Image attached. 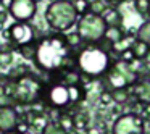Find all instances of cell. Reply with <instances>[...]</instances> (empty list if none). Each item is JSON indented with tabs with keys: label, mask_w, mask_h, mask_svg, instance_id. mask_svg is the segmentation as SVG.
<instances>
[{
	"label": "cell",
	"mask_w": 150,
	"mask_h": 134,
	"mask_svg": "<svg viewBox=\"0 0 150 134\" xmlns=\"http://www.w3.org/2000/svg\"><path fill=\"white\" fill-rule=\"evenodd\" d=\"M111 99H113V104L123 107V105L129 104L131 95L127 92V89H115V91H111Z\"/></svg>",
	"instance_id": "obj_21"
},
{
	"label": "cell",
	"mask_w": 150,
	"mask_h": 134,
	"mask_svg": "<svg viewBox=\"0 0 150 134\" xmlns=\"http://www.w3.org/2000/svg\"><path fill=\"white\" fill-rule=\"evenodd\" d=\"M131 50H132L134 53V58L137 60V62H144V58L147 57V53L150 52V45L145 42H142V40H134V44L131 45Z\"/></svg>",
	"instance_id": "obj_16"
},
{
	"label": "cell",
	"mask_w": 150,
	"mask_h": 134,
	"mask_svg": "<svg viewBox=\"0 0 150 134\" xmlns=\"http://www.w3.org/2000/svg\"><path fill=\"white\" fill-rule=\"evenodd\" d=\"M116 58H118V60H121L123 63H127V65H129V63H132L134 60H136V58H134V53H132V50H131V49L123 50V52H121L120 55L116 57Z\"/></svg>",
	"instance_id": "obj_29"
},
{
	"label": "cell",
	"mask_w": 150,
	"mask_h": 134,
	"mask_svg": "<svg viewBox=\"0 0 150 134\" xmlns=\"http://www.w3.org/2000/svg\"><path fill=\"white\" fill-rule=\"evenodd\" d=\"M45 84L40 78L36 74L23 76L21 79L15 81V92H13V100L15 105H36L37 102L42 100Z\"/></svg>",
	"instance_id": "obj_4"
},
{
	"label": "cell",
	"mask_w": 150,
	"mask_h": 134,
	"mask_svg": "<svg viewBox=\"0 0 150 134\" xmlns=\"http://www.w3.org/2000/svg\"><path fill=\"white\" fill-rule=\"evenodd\" d=\"M2 134H20V133H16V131H7V133H2Z\"/></svg>",
	"instance_id": "obj_39"
},
{
	"label": "cell",
	"mask_w": 150,
	"mask_h": 134,
	"mask_svg": "<svg viewBox=\"0 0 150 134\" xmlns=\"http://www.w3.org/2000/svg\"><path fill=\"white\" fill-rule=\"evenodd\" d=\"M113 57L100 50L97 45H82L76 52V63L81 74H86L92 79L102 78L107 73Z\"/></svg>",
	"instance_id": "obj_2"
},
{
	"label": "cell",
	"mask_w": 150,
	"mask_h": 134,
	"mask_svg": "<svg viewBox=\"0 0 150 134\" xmlns=\"http://www.w3.org/2000/svg\"><path fill=\"white\" fill-rule=\"evenodd\" d=\"M71 52L73 50L66 44L65 34L53 33L36 42V57L33 62L40 71H58L63 68Z\"/></svg>",
	"instance_id": "obj_1"
},
{
	"label": "cell",
	"mask_w": 150,
	"mask_h": 134,
	"mask_svg": "<svg viewBox=\"0 0 150 134\" xmlns=\"http://www.w3.org/2000/svg\"><path fill=\"white\" fill-rule=\"evenodd\" d=\"M126 37V31L123 29V26H111V28H107L105 29V34H103V39L107 42H110L111 45L118 44L121 39Z\"/></svg>",
	"instance_id": "obj_14"
},
{
	"label": "cell",
	"mask_w": 150,
	"mask_h": 134,
	"mask_svg": "<svg viewBox=\"0 0 150 134\" xmlns=\"http://www.w3.org/2000/svg\"><path fill=\"white\" fill-rule=\"evenodd\" d=\"M7 18H8V13L7 11H0V21L5 24V21H7Z\"/></svg>",
	"instance_id": "obj_37"
},
{
	"label": "cell",
	"mask_w": 150,
	"mask_h": 134,
	"mask_svg": "<svg viewBox=\"0 0 150 134\" xmlns=\"http://www.w3.org/2000/svg\"><path fill=\"white\" fill-rule=\"evenodd\" d=\"M89 121H91V118H89V115L86 113V111H78L76 115H73V123H74L76 131L84 133L89 128Z\"/></svg>",
	"instance_id": "obj_18"
},
{
	"label": "cell",
	"mask_w": 150,
	"mask_h": 134,
	"mask_svg": "<svg viewBox=\"0 0 150 134\" xmlns=\"http://www.w3.org/2000/svg\"><path fill=\"white\" fill-rule=\"evenodd\" d=\"M102 79L105 82L107 91H115V89H127L134 86L140 79V76L132 71L127 63H123L118 58H111L110 66L107 73L102 76Z\"/></svg>",
	"instance_id": "obj_5"
},
{
	"label": "cell",
	"mask_w": 150,
	"mask_h": 134,
	"mask_svg": "<svg viewBox=\"0 0 150 134\" xmlns=\"http://www.w3.org/2000/svg\"><path fill=\"white\" fill-rule=\"evenodd\" d=\"M147 16H149V20H150V8H149V13H147Z\"/></svg>",
	"instance_id": "obj_41"
},
{
	"label": "cell",
	"mask_w": 150,
	"mask_h": 134,
	"mask_svg": "<svg viewBox=\"0 0 150 134\" xmlns=\"http://www.w3.org/2000/svg\"><path fill=\"white\" fill-rule=\"evenodd\" d=\"M42 134H68V133H66V131H63V129H62V128H60L57 123L50 121V123L47 124L45 128H44Z\"/></svg>",
	"instance_id": "obj_28"
},
{
	"label": "cell",
	"mask_w": 150,
	"mask_h": 134,
	"mask_svg": "<svg viewBox=\"0 0 150 134\" xmlns=\"http://www.w3.org/2000/svg\"><path fill=\"white\" fill-rule=\"evenodd\" d=\"M57 124H58L60 128H62L63 131H66V133H69V131L74 129V123H73V115L69 113V111H63V113L58 115V118H57Z\"/></svg>",
	"instance_id": "obj_19"
},
{
	"label": "cell",
	"mask_w": 150,
	"mask_h": 134,
	"mask_svg": "<svg viewBox=\"0 0 150 134\" xmlns=\"http://www.w3.org/2000/svg\"><path fill=\"white\" fill-rule=\"evenodd\" d=\"M2 107H15V100L11 97H8V95L2 94L0 95V108Z\"/></svg>",
	"instance_id": "obj_32"
},
{
	"label": "cell",
	"mask_w": 150,
	"mask_h": 134,
	"mask_svg": "<svg viewBox=\"0 0 150 134\" xmlns=\"http://www.w3.org/2000/svg\"><path fill=\"white\" fill-rule=\"evenodd\" d=\"M105 29H107V24H105L103 18L92 15L89 11L79 16L76 21V33L79 34L84 45H95L98 40H102Z\"/></svg>",
	"instance_id": "obj_6"
},
{
	"label": "cell",
	"mask_w": 150,
	"mask_h": 134,
	"mask_svg": "<svg viewBox=\"0 0 150 134\" xmlns=\"http://www.w3.org/2000/svg\"><path fill=\"white\" fill-rule=\"evenodd\" d=\"M136 39L150 45V20H145L139 28L136 29Z\"/></svg>",
	"instance_id": "obj_20"
},
{
	"label": "cell",
	"mask_w": 150,
	"mask_h": 134,
	"mask_svg": "<svg viewBox=\"0 0 150 134\" xmlns=\"http://www.w3.org/2000/svg\"><path fill=\"white\" fill-rule=\"evenodd\" d=\"M89 2L91 0H71V4L74 7L78 16H82V15H86L89 11Z\"/></svg>",
	"instance_id": "obj_26"
},
{
	"label": "cell",
	"mask_w": 150,
	"mask_h": 134,
	"mask_svg": "<svg viewBox=\"0 0 150 134\" xmlns=\"http://www.w3.org/2000/svg\"><path fill=\"white\" fill-rule=\"evenodd\" d=\"M4 28H5V24L2 23V21H0V33H4Z\"/></svg>",
	"instance_id": "obj_40"
},
{
	"label": "cell",
	"mask_w": 150,
	"mask_h": 134,
	"mask_svg": "<svg viewBox=\"0 0 150 134\" xmlns=\"http://www.w3.org/2000/svg\"><path fill=\"white\" fill-rule=\"evenodd\" d=\"M20 120V113L15 107H2L0 108V133L13 131Z\"/></svg>",
	"instance_id": "obj_12"
},
{
	"label": "cell",
	"mask_w": 150,
	"mask_h": 134,
	"mask_svg": "<svg viewBox=\"0 0 150 134\" xmlns=\"http://www.w3.org/2000/svg\"><path fill=\"white\" fill-rule=\"evenodd\" d=\"M8 11L15 23H29L37 13V4L34 0H13Z\"/></svg>",
	"instance_id": "obj_10"
},
{
	"label": "cell",
	"mask_w": 150,
	"mask_h": 134,
	"mask_svg": "<svg viewBox=\"0 0 150 134\" xmlns=\"http://www.w3.org/2000/svg\"><path fill=\"white\" fill-rule=\"evenodd\" d=\"M144 65H145V66H149V68H150V52L149 53H147V57H145V58H144Z\"/></svg>",
	"instance_id": "obj_38"
},
{
	"label": "cell",
	"mask_w": 150,
	"mask_h": 134,
	"mask_svg": "<svg viewBox=\"0 0 150 134\" xmlns=\"http://www.w3.org/2000/svg\"><path fill=\"white\" fill-rule=\"evenodd\" d=\"M13 49L11 44L7 45H0V65H11L13 63Z\"/></svg>",
	"instance_id": "obj_22"
},
{
	"label": "cell",
	"mask_w": 150,
	"mask_h": 134,
	"mask_svg": "<svg viewBox=\"0 0 150 134\" xmlns=\"http://www.w3.org/2000/svg\"><path fill=\"white\" fill-rule=\"evenodd\" d=\"M103 2H105V4H107L110 8H118L121 4H123V2H126V0H103Z\"/></svg>",
	"instance_id": "obj_33"
},
{
	"label": "cell",
	"mask_w": 150,
	"mask_h": 134,
	"mask_svg": "<svg viewBox=\"0 0 150 134\" xmlns=\"http://www.w3.org/2000/svg\"><path fill=\"white\" fill-rule=\"evenodd\" d=\"M107 10H108V5L105 4L103 0H91L89 2V13L102 16Z\"/></svg>",
	"instance_id": "obj_23"
},
{
	"label": "cell",
	"mask_w": 150,
	"mask_h": 134,
	"mask_svg": "<svg viewBox=\"0 0 150 134\" xmlns=\"http://www.w3.org/2000/svg\"><path fill=\"white\" fill-rule=\"evenodd\" d=\"M127 92H129L131 99H134L139 104H150V79L142 76L134 86L127 87Z\"/></svg>",
	"instance_id": "obj_11"
},
{
	"label": "cell",
	"mask_w": 150,
	"mask_h": 134,
	"mask_svg": "<svg viewBox=\"0 0 150 134\" xmlns=\"http://www.w3.org/2000/svg\"><path fill=\"white\" fill-rule=\"evenodd\" d=\"M65 39H66V44H68V47L71 50H79L84 44H82V40H81V37H79V34L76 33H69V34H66L65 36Z\"/></svg>",
	"instance_id": "obj_24"
},
{
	"label": "cell",
	"mask_w": 150,
	"mask_h": 134,
	"mask_svg": "<svg viewBox=\"0 0 150 134\" xmlns=\"http://www.w3.org/2000/svg\"><path fill=\"white\" fill-rule=\"evenodd\" d=\"M84 133H86V134H103V133H102V131L98 129L97 126H89L87 129L84 131Z\"/></svg>",
	"instance_id": "obj_34"
},
{
	"label": "cell",
	"mask_w": 150,
	"mask_h": 134,
	"mask_svg": "<svg viewBox=\"0 0 150 134\" xmlns=\"http://www.w3.org/2000/svg\"><path fill=\"white\" fill-rule=\"evenodd\" d=\"M4 34L15 49L36 42V31L29 23H13Z\"/></svg>",
	"instance_id": "obj_8"
},
{
	"label": "cell",
	"mask_w": 150,
	"mask_h": 134,
	"mask_svg": "<svg viewBox=\"0 0 150 134\" xmlns=\"http://www.w3.org/2000/svg\"><path fill=\"white\" fill-rule=\"evenodd\" d=\"M15 131L16 133H20V134H26L28 131H29V126H28V123L24 120H18V123H16V126H15Z\"/></svg>",
	"instance_id": "obj_31"
},
{
	"label": "cell",
	"mask_w": 150,
	"mask_h": 134,
	"mask_svg": "<svg viewBox=\"0 0 150 134\" xmlns=\"http://www.w3.org/2000/svg\"><path fill=\"white\" fill-rule=\"evenodd\" d=\"M34 2H36V4H37V2H42V0H34Z\"/></svg>",
	"instance_id": "obj_42"
},
{
	"label": "cell",
	"mask_w": 150,
	"mask_h": 134,
	"mask_svg": "<svg viewBox=\"0 0 150 134\" xmlns=\"http://www.w3.org/2000/svg\"><path fill=\"white\" fill-rule=\"evenodd\" d=\"M11 2H13V0H0V7L8 11V8L11 7Z\"/></svg>",
	"instance_id": "obj_36"
},
{
	"label": "cell",
	"mask_w": 150,
	"mask_h": 134,
	"mask_svg": "<svg viewBox=\"0 0 150 134\" xmlns=\"http://www.w3.org/2000/svg\"><path fill=\"white\" fill-rule=\"evenodd\" d=\"M42 100L45 102V105L50 110H66V108H74L71 100V89L66 86L55 82V84L45 86Z\"/></svg>",
	"instance_id": "obj_7"
},
{
	"label": "cell",
	"mask_w": 150,
	"mask_h": 134,
	"mask_svg": "<svg viewBox=\"0 0 150 134\" xmlns=\"http://www.w3.org/2000/svg\"><path fill=\"white\" fill-rule=\"evenodd\" d=\"M144 120L132 113L118 115V118L111 124V134H142Z\"/></svg>",
	"instance_id": "obj_9"
},
{
	"label": "cell",
	"mask_w": 150,
	"mask_h": 134,
	"mask_svg": "<svg viewBox=\"0 0 150 134\" xmlns=\"http://www.w3.org/2000/svg\"><path fill=\"white\" fill-rule=\"evenodd\" d=\"M78 18L71 0H53L45 8V23L58 34H63L76 26Z\"/></svg>",
	"instance_id": "obj_3"
},
{
	"label": "cell",
	"mask_w": 150,
	"mask_h": 134,
	"mask_svg": "<svg viewBox=\"0 0 150 134\" xmlns=\"http://www.w3.org/2000/svg\"><path fill=\"white\" fill-rule=\"evenodd\" d=\"M23 120L28 123V126H29V131H31V129H37V133H42L44 128H45L47 124L50 123L49 118H47V115L44 113V111H37V110L28 111L26 116H24Z\"/></svg>",
	"instance_id": "obj_13"
},
{
	"label": "cell",
	"mask_w": 150,
	"mask_h": 134,
	"mask_svg": "<svg viewBox=\"0 0 150 134\" xmlns=\"http://www.w3.org/2000/svg\"><path fill=\"white\" fill-rule=\"evenodd\" d=\"M140 118H150V104H145V105H144V110H142Z\"/></svg>",
	"instance_id": "obj_35"
},
{
	"label": "cell",
	"mask_w": 150,
	"mask_h": 134,
	"mask_svg": "<svg viewBox=\"0 0 150 134\" xmlns=\"http://www.w3.org/2000/svg\"><path fill=\"white\" fill-rule=\"evenodd\" d=\"M149 8H150V0H134V10L140 16H147Z\"/></svg>",
	"instance_id": "obj_27"
},
{
	"label": "cell",
	"mask_w": 150,
	"mask_h": 134,
	"mask_svg": "<svg viewBox=\"0 0 150 134\" xmlns=\"http://www.w3.org/2000/svg\"><path fill=\"white\" fill-rule=\"evenodd\" d=\"M29 73H31V68H29V66H28L26 63H20V65L13 66V68L8 71L7 78L10 79V81H18V79H21L23 76L29 74Z\"/></svg>",
	"instance_id": "obj_17"
},
{
	"label": "cell",
	"mask_w": 150,
	"mask_h": 134,
	"mask_svg": "<svg viewBox=\"0 0 150 134\" xmlns=\"http://www.w3.org/2000/svg\"><path fill=\"white\" fill-rule=\"evenodd\" d=\"M37 42V40H36ZM36 42L34 44H29V45H23V47H18V52H20V55L23 57L24 60H34V57H36Z\"/></svg>",
	"instance_id": "obj_25"
},
{
	"label": "cell",
	"mask_w": 150,
	"mask_h": 134,
	"mask_svg": "<svg viewBox=\"0 0 150 134\" xmlns=\"http://www.w3.org/2000/svg\"><path fill=\"white\" fill-rule=\"evenodd\" d=\"M102 18H103L107 28L121 26V24H123V15H121V11L118 10V8H110L108 7V10L102 15Z\"/></svg>",
	"instance_id": "obj_15"
},
{
	"label": "cell",
	"mask_w": 150,
	"mask_h": 134,
	"mask_svg": "<svg viewBox=\"0 0 150 134\" xmlns=\"http://www.w3.org/2000/svg\"><path fill=\"white\" fill-rule=\"evenodd\" d=\"M98 100H100V104L105 105V107L111 105V104H113V99H111V91H107V89H103V91L100 92V97H98Z\"/></svg>",
	"instance_id": "obj_30"
},
{
	"label": "cell",
	"mask_w": 150,
	"mask_h": 134,
	"mask_svg": "<svg viewBox=\"0 0 150 134\" xmlns=\"http://www.w3.org/2000/svg\"><path fill=\"white\" fill-rule=\"evenodd\" d=\"M34 134H42V133H34Z\"/></svg>",
	"instance_id": "obj_43"
}]
</instances>
